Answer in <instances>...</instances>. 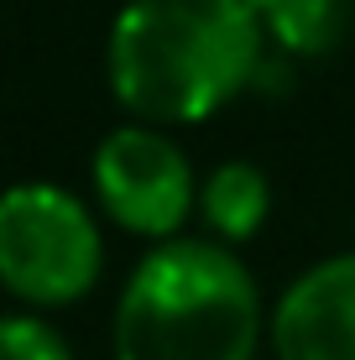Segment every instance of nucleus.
Returning a JSON list of instances; mask_svg holds the SVG:
<instances>
[{
  "label": "nucleus",
  "instance_id": "6e6552de",
  "mask_svg": "<svg viewBox=\"0 0 355 360\" xmlns=\"http://www.w3.org/2000/svg\"><path fill=\"white\" fill-rule=\"evenodd\" d=\"M0 360H73V355L58 340V329H47L42 319L11 314L0 324Z\"/></svg>",
  "mask_w": 355,
  "mask_h": 360
},
{
  "label": "nucleus",
  "instance_id": "1a4fd4ad",
  "mask_svg": "<svg viewBox=\"0 0 355 360\" xmlns=\"http://www.w3.org/2000/svg\"><path fill=\"white\" fill-rule=\"evenodd\" d=\"M246 6L256 11V16H266V6H272V0H246Z\"/></svg>",
  "mask_w": 355,
  "mask_h": 360
},
{
  "label": "nucleus",
  "instance_id": "0eeeda50",
  "mask_svg": "<svg viewBox=\"0 0 355 360\" xmlns=\"http://www.w3.org/2000/svg\"><path fill=\"white\" fill-rule=\"evenodd\" d=\"M345 16H350V0H272L262 21L288 53L319 58L345 37Z\"/></svg>",
  "mask_w": 355,
  "mask_h": 360
},
{
  "label": "nucleus",
  "instance_id": "7ed1b4c3",
  "mask_svg": "<svg viewBox=\"0 0 355 360\" xmlns=\"http://www.w3.org/2000/svg\"><path fill=\"white\" fill-rule=\"evenodd\" d=\"M105 245L89 209L58 183H21L0 204V277L32 308H63L100 282Z\"/></svg>",
  "mask_w": 355,
  "mask_h": 360
},
{
  "label": "nucleus",
  "instance_id": "f257e3e1",
  "mask_svg": "<svg viewBox=\"0 0 355 360\" xmlns=\"http://www.w3.org/2000/svg\"><path fill=\"white\" fill-rule=\"evenodd\" d=\"M110 94L146 126H193L230 105L262 63L246 0H131L110 27Z\"/></svg>",
  "mask_w": 355,
  "mask_h": 360
},
{
  "label": "nucleus",
  "instance_id": "39448f33",
  "mask_svg": "<svg viewBox=\"0 0 355 360\" xmlns=\"http://www.w3.org/2000/svg\"><path fill=\"white\" fill-rule=\"evenodd\" d=\"M277 360H355V251L309 266L277 297Z\"/></svg>",
  "mask_w": 355,
  "mask_h": 360
},
{
  "label": "nucleus",
  "instance_id": "423d86ee",
  "mask_svg": "<svg viewBox=\"0 0 355 360\" xmlns=\"http://www.w3.org/2000/svg\"><path fill=\"white\" fill-rule=\"evenodd\" d=\"M199 214L219 240H251L272 214V183L256 162H219L199 188Z\"/></svg>",
  "mask_w": 355,
  "mask_h": 360
},
{
  "label": "nucleus",
  "instance_id": "20e7f679",
  "mask_svg": "<svg viewBox=\"0 0 355 360\" xmlns=\"http://www.w3.org/2000/svg\"><path fill=\"white\" fill-rule=\"evenodd\" d=\"M94 193L120 230L167 240L193 209V172L167 131L120 126L94 152Z\"/></svg>",
  "mask_w": 355,
  "mask_h": 360
},
{
  "label": "nucleus",
  "instance_id": "f03ea898",
  "mask_svg": "<svg viewBox=\"0 0 355 360\" xmlns=\"http://www.w3.org/2000/svg\"><path fill=\"white\" fill-rule=\"evenodd\" d=\"M256 340V277L230 245H157L115 303V360H251Z\"/></svg>",
  "mask_w": 355,
  "mask_h": 360
}]
</instances>
